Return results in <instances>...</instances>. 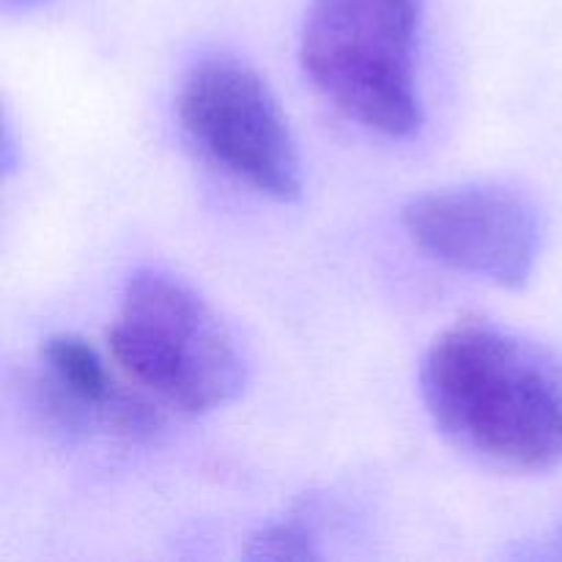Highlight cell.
Returning a JSON list of instances; mask_svg holds the SVG:
<instances>
[{"label":"cell","mask_w":562,"mask_h":562,"mask_svg":"<svg viewBox=\"0 0 562 562\" xmlns=\"http://www.w3.org/2000/svg\"><path fill=\"white\" fill-rule=\"evenodd\" d=\"M428 0H311L300 60L346 119L390 140L423 126L420 36Z\"/></svg>","instance_id":"obj_2"},{"label":"cell","mask_w":562,"mask_h":562,"mask_svg":"<svg viewBox=\"0 0 562 562\" xmlns=\"http://www.w3.org/2000/svg\"><path fill=\"white\" fill-rule=\"evenodd\" d=\"M49 0H3V9L5 11H33V9H42L47 5Z\"/></svg>","instance_id":"obj_8"},{"label":"cell","mask_w":562,"mask_h":562,"mask_svg":"<svg viewBox=\"0 0 562 562\" xmlns=\"http://www.w3.org/2000/svg\"><path fill=\"white\" fill-rule=\"evenodd\" d=\"M25 401L44 428L69 439L132 445L165 426L162 406L126 379L110 351L77 333L42 340L25 373Z\"/></svg>","instance_id":"obj_6"},{"label":"cell","mask_w":562,"mask_h":562,"mask_svg":"<svg viewBox=\"0 0 562 562\" xmlns=\"http://www.w3.org/2000/svg\"><path fill=\"white\" fill-rule=\"evenodd\" d=\"M439 431L467 453L519 472L562 461V371L519 335L464 316L434 338L420 371Z\"/></svg>","instance_id":"obj_1"},{"label":"cell","mask_w":562,"mask_h":562,"mask_svg":"<svg viewBox=\"0 0 562 562\" xmlns=\"http://www.w3.org/2000/svg\"><path fill=\"white\" fill-rule=\"evenodd\" d=\"M179 124L206 162L256 195L289 203L302 192V159L278 97L234 55L195 60L181 80Z\"/></svg>","instance_id":"obj_4"},{"label":"cell","mask_w":562,"mask_h":562,"mask_svg":"<svg viewBox=\"0 0 562 562\" xmlns=\"http://www.w3.org/2000/svg\"><path fill=\"white\" fill-rule=\"evenodd\" d=\"M247 558L256 560H316L318 552V527L313 505L291 510L285 519L263 527L258 536H252Z\"/></svg>","instance_id":"obj_7"},{"label":"cell","mask_w":562,"mask_h":562,"mask_svg":"<svg viewBox=\"0 0 562 562\" xmlns=\"http://www.w3.org/2000/svg\"><path fill=\"white\" fill-rule=\"evenodd\" d=\"M108 351L162 409L206 415L245 387V360L212 302L165 269H137L108 329Z\"/></svg>","instance_id":"obj_3"},{"label":"cell","mask_w":562,"mask_h":562,"mask_svg":"<svg viewBox=\"0 0 562 562\" xmlns=\"http://www.w3.org/2000/svg\"><path fill=\"white\" fill-rule=\"evenodd\" d=\"M552 543H554V552H558V554H560V558H562V525L558 527V532H554Z\"/></svg>","instance_id":"obj_9"},{"label":"cell","mask_w":562,"mask_h":562,"mask_svg":"<svg viewBox=\"0 0 562 562\" xmlns=\"http://www.w3.org/2000/svg\"><path fill=\"white\" fill-rule=\"evenodd\" d=\"M401 220L428 258L499 289H521L541 256L538 209L508 187L464 184L426 192L406 203Z\"/></svg>","instance_id":"obj_5"}]
</instances>
